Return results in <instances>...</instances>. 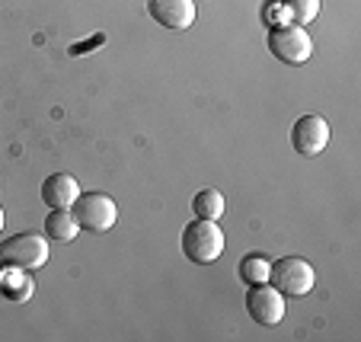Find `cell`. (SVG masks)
Masks as SVG:
<instances>
[{
	"mask_svg": "<svg viewBox=\"0 0 361 342\" xmlns=\"http://www.w3.org/2000/svg\"><path fill=\"white\" fill-rule=\"evenodd\" d=\"M183 253L189 256L195 266H212L224 253V231L214 221L195 218L192 224L183 227Z\"/></svg>",
	"mask_w": 361,
	"mask_h": 342,
	"instance_id": "cell-1",
	"label": "cell"
},
{
	"mask_svg": "<svg viewBox=\"0 0 361 342\" xmlns=\"http://www.w3.org/2000/svg\"><path fill=\"white\" fill-rule=\"evenodd\" d=\"M71 214L80 224V231L90 233H106L118 221V208L112 202V195H106V192H80L77 202L71 205Z\"/></svg>",
	"mask_w": 361,
	"mask_h": 342,
	"instance_id": "cell-2",
	"label": "cell"
},
{
	"mask_svg": "<svg viewBox=\"0 0 361 342\" xmlns=\"http://www.w3.org/2000/svg\"><path fill=\"white\" fill-rule=\"evenodd\" d=\"M314 281L317 272L314 266L300 256H281L279 262H272L269 269V285H275L281 295H291V298H304L314 291Z\"/></svg>",
	"mask_w": 361,
	"mask_h": 342,
	"instance_id": "cell-3",
	"label": "cell"
},
{
	"mask_svg": "<svg viewBox=\"0 0 361 342\" xmlns=\"http://www.w3.org/2000/svg\"><path fill=\"white\" fill-rule=\"evenodd\" d=\"M0 262L32 272V269L48 262V240L39 237V233H16V237H7L0 243Z\"/></svg>",
	"mask_w": 361,
	"mask_h": 342,
	"instance_id": "cell-4",
	"label": "cell"
},
{
	"mask_svg": "<svg viewBox=\"0 0 361 342\" xmlns=\"http://www.w3.org/2000/svg\"><path fill=\"white\" fill-rule=\"evenodd\" d=\"M269 51L285 64H304L314 55V42H310V32L304 26H291V23L285 26L281 23V26L269 29Z\"/></svg>",
	"mask_w": 361,
	"mask_h": 342,
	"instance_id": "cell-5",
	"label": "cell"
},
{
	"mask_svg": "<svg viewBox=\"0 0 361 342\" xmlns=\"http://www.w3.org/2000/svg\"><path fill=\"white\" fill-rule=\"evenodd\" d=\"M246 310L259 326H279L285 320V295L275 285L262 281V285H250L246 291Z\"/></svg>",
	"mask_w": 361,
	"mask_h": 342,
	"instance_id": "cell-6",
	"label": "cell"
},
{
	"mask_svg": "<svg viewBox=\"0 0 361 342\" xmlns=\"http://www.w3.org/2000/svg\"><path fill=\"white\" fill-rule=\"evenodd\" d=\"M291 144L300 157H317L329 144V125L323 116H300L291 128Z\"/></svg>",
	"mask_w": 361,
	"mask_h": 342,
	"instance_id": "cell-7",
	"label": "cell"
},
{
	"mask_svg": "<svg viewBox=\"0 0 361 342\" xmlns=\"http://www.w3.org/2000/svg\"><path fill=\"white\" fill-rule=\"evenodd\" d=\"M147 13L166 29H189L195 23V0H147Z\"/></svg>",
	"mask_w": 361,
	"mask_h": 342,
	"instance_id": "cell-8",
	"label": "cell"
},
{
	"mask_svg": "<svg viewBox=\"0 0 361 342\" xmlns=\"http://www.w3.org/2000/svg\"><path fill=\"white\" fill-rule=\"evenodd\" d=\"M80 195V183H77L71 173H51V176L42 183V202L48 208H71Z\"/></svg>",
	"mask_w": 361,
	"mask_h": 342,
	"instance_id": "cell-9",
	"label": "cell"
},
{
	"mask_svg": "<svg viewBox=\"0 0 361 342\" xmlns=\"http://www.w3.org/2000/svg\"><path fill=\"white\" fill-rule=\"evenodd\" d=\"M32 291H35V281L29 279L26 269H13V266H7V272L0 275V295L7 298V301H13V304H26L29 298H32Z\"/></svg>",
	"mask_w": 361,
	"mask_h": 342,
	"instance_id": "cell-10",
	"label": "cell"
},
{
	"mask_svg": "<svg viewBox=\"0 0 361 342\" xmlns=\"http://www.w3.org/2000/svg\"><path fill=\"white\" fill-rule=\"evenodd\" d=\"M45 233L51 240H61V243H68V240H74L77 233H80V224L74 221V214L68 212V208H51L45 218Z\"/></svg>",
	"mask_w": 361,
	"mask_h": 342,
	"instance_id": "cell-11",
	"label": "cell"
},
{
	"mask_svg": "<svg viewBox=\"0 0 361 342\" xmlns=\"http://www.w3.org/2000/svg\"><path fill=\"white\" fill-rule=\"evenodd\" d=\"M192 208H195V218H204V221H218L224 214V195L218 189H202L192 199Z\"/></svg>",
	"mask_w": 361,
	"mask_h": 342,
	"instance_id": "cell-12",
	"label": "cell"
},
{
	"mask_svg": "<svg viewBox=\"0 0 361 342\" xmlns=\"http://www.w3.org/2000/svg\"><path fill=\"white\" fill-rule=\"evenodd\" d=\"M281 10L291 26H310L320 13V0H281Z\"/></svg>",
	"mask_w": 361,
	"mask_h": 342,
	"instance_id": "cell-13",
	"label": "cell"
},
{
	"mask_svg": "<svg viewBox=\"0 0 361 342\" xmlns=\"http://www.w3.org/2000/svg\"><path fill=\"white\" fill-rule=\"evenodd\" d=\"M269 269H272V262H269L266 256L250 253L240 259V279H243L246 285H262V281H269Z\"/></svg>",
	"mask_w": 361,
	"mask_h": 342,
	"instance_id": "cell-14",
	"label": "cell"
},
{
	"mask_svg": "<svg viewBox=\"0 0 361 342\" xmlns=\"http://www.w3.org/2000/svg\"><path fill=\"white\" fill-rule=\"evenodd\" d=\"M4 224H7V218H4V205H0V231H4Z\"/></svg>",
	"mask_w": 361,
	"mask_h": 342,
	"instance_id": "cell-15",
	"label": "cell"
}]
</instances>
